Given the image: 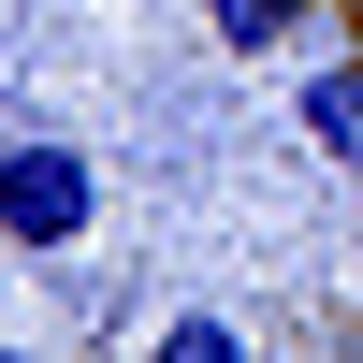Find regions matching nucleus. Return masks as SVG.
Instances as JSON below:
<instances>
[{
    "instance_id": "1",
    "label": "nucleus",
    "mask_w": 363,
    "mask_h": 363,
    "mask_svg": "<svg viewBox=\"0 0 363 363\" xmlns=\"http://www.w3.org/2000/svg\"><path fill=\"white\" fill-rule=\"evenodd\" d=\"M87 218H102L87 145H58V131H15V145H0V247L58 262V247H87Z\"/></svg>"
},
{
    "instance_id": "2",
    "label": "nucleus",
    "mask_w": 363,
    "mask_h": 363,
    "mask_svg": "<svg viewBox=\"0 0 363 363\" xmlns=\"http://www.w3.org/2000/svg\"><path fill=\"white\" fill-rule=\"evenodd\" d=\"M291 131H306L320 160H349V174H363V58H320V73L291 87Z\"/></svg>"
},
{
    "instance_id": "3",
    "label": "nucleus",
    "mask_w": 363,
    "mask_h": 363,
    "mask_svg": "<svg viewBox=\"0 0 363 363\" xmlns=\"http://www.w3.org/2000/svg\"><path fill=\"white\" fill-rule=\"evenodd\" d=\"M203 29H218V58H277L320 29V0H203Z\"/></svg>"
},
{
    "instance_id": "4",
    "label": "nucleus",
    "mask_w": 363,
    "mask_h": 363,
    "mask_svg": "<svg viewBox=\"0 0 363 363\" xmlns=\"http://www.w3.org/2000/svg\"><path fill=\"white\" fill-rule=\"evenodd\" d=\"M160 349H174V363H233L247 335H233V320H203V306H189V320H160Z\"/></svg>"
},
{
    "instance_id": "5",
    "label": "nucleus",
    "mask_w": 363,
    "mask_h": 363,
    "mask_svg": "<svg viewBox=\"0 0 363 363\" xmlns=\"http://www.w3.org/2000/svg\"><path fill=\"white\" fill-rule=\"evenodd\" d=\"M349 233H363V189H349Z\"/></svg>"
}]
</instances>
